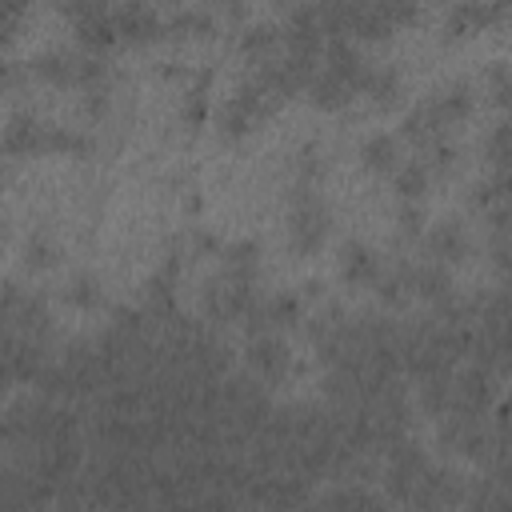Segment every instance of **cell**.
<instances>
[{
	"label": "cell",
	"mask_w": 512,
	"mask_h": 512,
	"mask_svg": "<svg viewBox=\"0 0 512 512\" xmlns=\"http://www.w3.org/2000/svg\"><path fill=\"white\" fill-rule=\"evenodd\" d=\"M277 25H268V20H260V25H248L245 28V37H240V48L248 52V57H256V60H268L273 57V48H277Z\"/></svg>",
	"instance_id": "14"
},
{
	"label": "cell",
	"mask_w": 512,
	"mask_h": 512,
	"mask_svg": "<svg viewBox=\"0 0 512 512\" xmlns=\"http://www.w3.org/2000/svg\"><path fill=\"white\" fill-rule=\"evenodd\" d=\"M424 248L433 256V265H456V260L468 256V233L461 221H441L428 228L424 236Z\"/></svg>",
	"instance_id": "5"
},
{
	"label": "cell",
	"mask_w": 512,
	"mask_h": 512,
	"mask_svg": "<svg viewBox=\"0 0 512 512\" xmlns=\"http://www.w3.org/2000/svg\"><path fill=\"white\" fill-rule=\"evenodd\" d=\"M25 253H28V265H33V268H48L52 260H57V245H52L48 233H33V236H28Z\"/></svg>",
	"instance_id": "18"
},
{
	"label": "cell",
	"mask_w": 512,
	"mask_h": 512,
	"mask_svg": "<svg viewBox=\"0 0 512 512\" xmlns=\"http://www.w3.org/2000/svg\"><path fill=\"white\" fill-rule=\"evenodd\" d=\"M45 132H48V124H40L33 112H16V117L5 124V132H0V156L45 152Z\"/></svg>",
	"instance_id": "3"
},
{
	"label": "cell",
	"mask_w": 512,
	"mask_h": 512,
	"mask_svg": "<svg viewBox=\"0 0 512 512\" xmlns=\"http://www.w3.org/2000/svg\"><path fill=\"white\" fill-rule=\"evenodd\" d=\"M360 161L369 164L372 172H392L396 164H401V144L389 132H372L369 141L360 144Z\"/></svg>",
	"instance_id": "10"
},
{
	"label": "cell",
	"mask_w": 512,
	"mask_h": 512,
	"mask_svg": "<svg viewBox=\"0 0 512 512\" xmlns=\"http://www.w3.org/2000/svg\"><path fill=\"white\" fill-rule=\"evenodd\" d=\"M500 16V5H456L453 13H448V28L453 33H468L473 25H485V20Z\"/></svg>",
	"instance_id": "17"
},
{
	"label": "cell",
	"mask_w": 512,
	"mask_h": 512,
	"mask_svg": "<svg viewBox=\"0 0 512 512\" xmlns=\"http://www.w3.org/2000/svg\"><path fill=\"white\" fill-rule=\"evenodd\" d=\"M0 176H5V161H0Z\"/></svg>",
	"instance_id": "27"
},
{
	"label": "cell",
	"mask_w": 512,
	"mask_h": 512,
	"mask_svg": "<svg viewBox=\"0 0 512 512\" xmlns=\"http://www.w3.org/2000/svg\"><path fill=\"white\" fill-rule=\"evenodd\" d=\"M329 233V208L312 193L308 181H300L292 188V213H288V245L297 248L300 256H312L320 245H325Z\"/></svg>",
	"instance_id": "1"
},
{
	"label": "cell",
	"mask_w": 512,
	"mask_h": 512,
	"mask_svg": "<svg viewBox=\"0 0 512 512\" xmlns=\"http://www.w3.org/2000/svg\"><path fill=\"white\" fill-rule=\"evenodd\" d=\"M265 312H268V325L285 329V325H297L300 320V297H292V292H277V297H265Z\"/></svg>",
	"instance_id": "15"
},
{
	"label": "cell",
	"mask_w": 512,
	"mask_h": 512,
	"mask_svg": "<svg viewBox=\"0 0 512 512\" xmlns=\"http://www.w3.org/2000/svg\"><path fill=\"white\" fill-rule=\"evenodd\" d=\"M396 221H401L404 233H421V228H424V208H421V201H416V204L404 201L401 213H396Z\"/></svg>",
	"instance_id": "20"
},
{
	"label": "cell",
	"mask_w": 512,
	"mask_h": 512,
	"mask_svg": "<svg viewBox=\"0 0 512 512\" xmlns=\"http://www.w3.org/2000/svg\"><path fill=\"white\" fill-rule=\"evenodd\" d=\"M33 72L37 77L52 80V85H72V72H77V52L68 48H45L33 57Z\"/></svg>",
	"instance_id": "9"
},
{
	"label": "cell",
	"mask_w": 512,
	"mask_h": 512,
	"mask_svg": "<svg viewBox=\"0 0 512 512\" xmlns=\"http://www.w3.org/2000/svg\"><path fill=\"white\" fill-rule=\"evenodd\" d=\"M112 20H117V33L120 37H132V40H144V37H156L164 28L161 13L152 5H124V8H112Z\"/></svg>",
	"instance_id": "8"
},
{
	"label": "cell",
	"mask_w": 512,
	"mask_h": 512,
	"mask_svg": "<svg viewBox=\"0 0 512 512\" xmlns=\"http://www.w3.org/2000/svg\"><path fill=\"white\" fill-rule=\"evenodd\" d=\"M0 236H5V216H0Z\"/></svg>",
	"instance_id": "26"
},
{
	"label": "cell",
	"mask_w": 512,
	"mask_h": 512,
	"mask_svg": "<svg viewBox=\"0 0 512 512\" xmlns=\"http://www.w3.org/2000/svg\"><path fill=\"white\" fill-rule=\"evenodd\" d=\"M25 20V8L20 5H0V40L13 37V28Z\"/></svg>",
	"instance_id": "22"
},
{
	"label": "cell",
	"mask_w": 512,
	"mask_h": 512,
	"mask_svg": "<svg viewBox=\"0 0 512 512\" xmlns=\"http://www.w3.org/2000/svg\"><path fill=\"white\" fill-rule=\"evenodd\" d=\"M428 109H433V120L441 124V132L453 129V124H461L473 112V85L468 80H453L436 97H428Z\"/></svg>",
	"instance_id": "6"
},
{
	"label": "cell",
	"mask_w": 512,
	"mask_h": 512,
	"mask_svg": "<svg viewBox=\"0 0 512 512\" xmlns=\"http://www.w3.org/2000/svg\"><path fill=\"white\" fill-rule=\"evenodd\" d=\"M68 16H77V37L89 52H100L117 40V20H112L109 5H72Z\"/></svg>",
	"instance_id": "2"
},
{
	"label": "cell",
	"mask_w": 512,
	"mask_h": 512,
	"mask_svg": "<svg viewBox=\"0 0 512 512\" xmlns=\"http://www.w3.org/2000/svg\"><path fill=\"white\" fill-rule=\"evenodd\" d=\"M369 512H389V508H384V505H376V508H369Z\"/></svg>",
	"instance_id": "25"
},
{
	"label": "cell",
	"mask_w": 512,
	"mask_h": 512,
	"mask_svg": "<svg viewBox=\"0 0 512 512\" xmlns=\"http://www.w3.org/2000/svg\"><path fill=\"white\" fill-rule=\"evenodd\" d=\"M65 300L77 305V308H97L100 305V280L92 273H77L65 285Z\"/></svg>",
	"instance_id": "16"
},
{
	"label": "cell",
	"mask_w": 512,
	"mask_h": 512,
	"mask_svg": "<svg viewBox=\"0 0 512 512\" xmlns=\"http://www.w3.org/2000/svg\"><path fill=\"white\" fill-rule=\"evenodd\" d=\"M340 277L349 285H376L381 280V256L360 240H344L340 248Z\"/></svg>",
	"instance_id": "7"
},
{
	"label": "cell",
	"mask_w": 512,
	"mask_h": 512,
	"mask_svg": "<svg viewBox=\"0 0 512 512\" xmlns=\"http://www.w3.org/2000/svg\"><path fill=\"white\" fill-rule=\"evenodd\" d=\"M505 144H508V124L500 120L496 129H493V141H488V156H493L496 172H505Z\"/></svg>",
	"instance_id": "21"
},
{
	"label": "cell",
	"mask_w": 512,
	"mask_h": 512,
	"mask_svg": "<svg viewBox=\"0 0 512 512\" xmlns=\"http://www.w3.org/2000/svg\"><path fill=\"white\" fill-rule=\"evenodd\" d=\"M308 92H312V100H317L320 109H340V104H349V97H352V89L344 85L340 77H332V72H325V68H317V72H312Z\"/></svg>",
	"instance_id": "12"
},
{
	"label": "cell",
	"mask_w": 512,
	"mask_h": 512,
	"mask_svg": "<svg viewBox=\"0 0 512 512\" xmlns=\"http://www.w3.org/2000/svg\"><path fill=\"white\" fill-rule=\"evenodd\" d=\"M488 80H493V97H496L500 104H505V100H508V68H505V65H496L493 72H488Z\"/></svg>",
	"instance_id": "24"
},
{
	"label": "cell",
	"mask_w": 512,
	"mask_h": 512,
	"mask_svg": "<svg viewBox=\"0 0 512 512\" xmlns=\"http://www.w3.org/2000/svg\"><path fill=\"white\" fill-rule=\"evenodd\" d=\"M169 25L172 28H208V25H213V16H208L204 8H181V13H176Z\"/></svg>",
	"instance_id": "19"
},
{
	"label": "cell",
	"mask_w": 512,
	"mask_h": 512,
	"mask_svg": "<svg viewBox=\"0 0 512 512\" xmlns=\"http://www.w3.org/2000/svg\"><path fill=\"white\" fill-rule=\"evenodd\" d=\"M357 92H369V97H376V100H392L396 92H401V72H396L392 65H369Z\"/></svg>",
	"instance_id": "13"
},
{
	"label": "cell",
	"mask_w": 512,
	"mask_h": 512,
	"mask_svg": "<svg viewBox=\"0 0 512 512\" xmlns=\"http://www.w3.org/2000/svg\"><path fill=\"white\" fill-rule=\"evenodd\" d=\"M248 369L260 381H280L288 369V344L277 337V332H265V337L248 340Z\"/></svg>",
	"instance_id": "4"
},
{
	"label": "cell",
	"mask_w": 512,
	"mask_h": 512,
	"mask_svg": "<svg viewBox=\"0 0 512 512\" xmlns=\"http://www.w3.org/2000/svg\"><path fill=\"white\" fill-rule=\"evenodd\" d=\"M20 80H25V68H20L16 60H0V92H5V89H16Z\"/></svg>",
	"instance_id": "23"
},
{
	"label": "cell",
	"mask_w": 512,
	"mask_h": 512,
	"mask_svg": "<svg viewBox=\"0 0 512 512\" xmlns=\"http://www.w3.org/2000/svg\"><path fill=\"white\" fill-rule=\"evenodd\" d=\"M428 176H433V172H428L424 161H416V156H413V161H404V164H396V169H392V188L401 193V204L404 201H409V204L421 201L424 188H428Z\"/></svg>",
	"instance_id": "11"
}]
</instances>
